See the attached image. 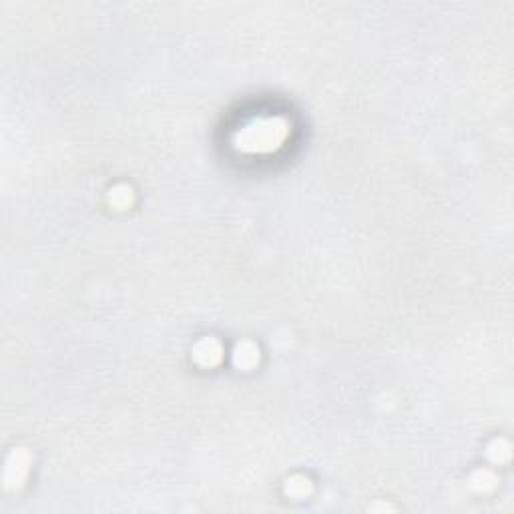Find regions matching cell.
Returning <instances> with one entry per match:
<instances>
[{
	"mask_svg": "<svg viewBox=\"0 0 514 514\" xmlns=\"http://www.w3.org/2000/svg\"><path fill=\"white\" fill-rule=\"evenodd\" d=\"M288 135V123L284 119H256L237 131L235 145L243 153H272L284 145Z\"/></svg>",
	"mask_w": 514,
	"mask_h": 514,
	"instance_id": "6da1fadb",
	"label": "cell"
},
{
	"mask_svg": "<svg viewBox=\"0 0 514 514\" xmlns=\"http://www.w3.org/2000/svg\"><path fill=\"white\" fill-rule=\"evenodd\" d=\"M233 363L239 368V370H251L259 363V348L253 346L251 342H242L235 346V352H233Z\"/></svg>",
	"mask_w": 514,
	"mask_h": 514,
	"instance_id": "3957f363",
	"label": "cell"
},
{
	"mask_svg": "<svg viewBox=\"0 0 514 514\" xmlns=\"http://www.w3.org/2000/svg\"><path fill=\"white\" fill-rule=\"evenodd\" d=\"M131 199H133V191H131L129 187H125V185L115 187V189L111 191V195H109L111 205H115V207H119V209H125V207L131 203Z\"/></svg>",
	"mask_w": 514,
	"mask_h": 514,
	"instance_id": "277c9868",
	"label": "cell"
},
{
	"mask_svg": "<svg viewBox=\"0 0 514 514\" xmlns=\"http://www.w3.org/2000/svg\"><path fill=\"white\" fill-rule=\"evenodd\" d=\"M223 356V348L215 338H203L201 342H197L193 348V360L203 368H213L221 362Z\"/></svg>",
	"mask_w": 514,
	"mask_h": 514,
	"instance_id": "7a4b0ae2",
	"label": "cell"
},
{
	"mask_svg": "<svg viewBox=\"0 0 514 514\" xmlns=\"http://www.w3.org/2000/svg\"><path fill=\"white\" fill-rule=\"evenodd\" d=\"M310 490V480L307 478H293L288 484V492L293 496H303Z\"/></svg>",
	"mask_w": 514,
	"mask_h": 514,
	"instance_id": "5b68a950",
	"label": "cell"
}]
</instances>
